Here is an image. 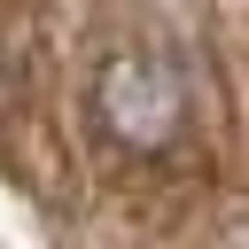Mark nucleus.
Wrapping results in <instances>:
<instances>
[{"mask_svg": "<svg viewBox=\"0 0 249 249\" xmlns=\"http://www.w3.org/2000/svg\"><path fill=\"white\" fill-rule=\"evenodd\" d=\"M101 124L124 148H163L187 124V78L171 54H117L101 70Z\"/></svg>", "mask_w": 249, "mask_h": 249, "instance_id": "f257e3e1", "label": "nucleus"}]
</instances>
